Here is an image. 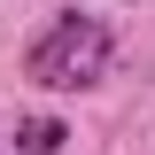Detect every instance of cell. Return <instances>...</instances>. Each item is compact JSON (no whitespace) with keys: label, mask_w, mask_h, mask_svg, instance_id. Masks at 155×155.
<instances>
[{"label":"cell","mask_w":155,"mask_h":155,"mask_svg":"<svg viewBox=\"0 0 155 155\" xmlns=\"http://www.w3.org/2000/svg\"><path fill=\"white\" fill-rule=\"evenodd\" d=\"M23 70H31L39 85H54V93H78V85H93V78L109 70V31H101L93 16H54L39 31V47L23 54Z\"/></svg>","instance_id":"cell-1"},{"label":"cell","mask_w":155,"mask_h":155,"mask_svg":"<svg viewBox=\"0 0 155 155\" xmlns=\"http://www.w3.org/2000/svg\"><path fill=\"white\" fill-rule=\"evenodd\" d=\"M62 140H70V132H62L54 116H23V124H16V147L23 155H62Z\"/></svg>","instance_id":"cell-2"}]
</instances>
